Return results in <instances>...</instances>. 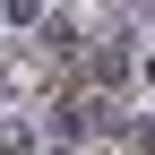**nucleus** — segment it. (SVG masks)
<instances>
[{"label": "nucleus", "mask_w": 155, "mask_h": 155, "mask_svg": "<svg viewBox=\"0 0 155 155\" xmlns=\"http://www.w3.org/2000/svg\"><path fill=\"white\" fill-rule=\"evenodd\" d=\"M86 69L104 78V86H121V78H129V43H121V52H86Z\"/></svg>", "instance_id": "1"}, {"label": "nucleus", "mask_w": 155, "mask_h": 155, "mask_svg": "<svg viewBox=\"0 0 155 155\" xmlns=\"http://www.w3.org/2000/svg\"><path fill=\"white\" fill-rule=\"evenodd\" d=\"M43 43L61 52V61H78V26H69V17H52V26H43Z\"/></svg>", "instance_id": "2"}, {"label": "nucleus", "mask_w": 155, "mask_h": 155, "mask_svg": "<svg viewBox=\"0 0 155 155\" xmlns=\"http://www.w3.org/2000/svg\"><path fill=\"white\" fill-rule=\"evenodd\" d=\"M0 17H17V26H43V9H35V0H0Z\"/></svg>", "instance_id": "3"}, {"label": "nucleus", "mask_w": 155, "mask_h": 155, "mask_svg": "<svg viewBox=\"0 0 155 155\" xmlns=\"http://www.w3.org/2000/svg\"><path fill=\"white\" fill-rule=\"evenodd\" d=\"M61 155H69V147H61Z\"/></svg>", "instance_id": "4"}]
</instances>
